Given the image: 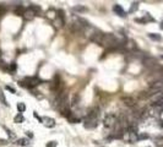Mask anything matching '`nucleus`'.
<instances>
[{
    "label": "nucleus",
    "mask_w": 163,
    "mask_h": 147,
    "mask_svg": "<svg viewBox=\"0 0 163 147\" xmlns=\"http://www.w3.org/2000/svg\"><path fill=\"white\" fill-rule=\"evenodd\" d=\"M99 115H101V112H99L98 108L91 109L86 114V118H85V121H84V126H85L86 129H88V130L96 129L97 126H98Z\"/></svg>",
    "instance_id": "f257e3e1"
},
{
    "label": "nucleus",
    "mask_w": 163,
    "mask_h": 147,
    "mask_svg": "<svg viewBox=\"0 0 163 147\" xmlns=\"http://www.w3.org/2000/svg\"><path fill=\"white\" fill-rule=\"evenodd\" d=\"M55 107L58 108V110L63 114L67 117L70 114V105L67 102V93L66 92H60L58 94L57 99H55Z\"/></svg>",
    "instance_id": "f03ea898"
},
{
    "label": "nucleus",
    "mask_w": 163,
    "mask_h": 147,
    "mask_svg": "<svg viewBox=\"0 0 163 147\" xmlns=\"http://www.w3.org/2000/svg\"><path fill=\"white\" fill-rule=\"evenodd\" d=\"M40 12V8L37 6V5H31L28 9H26L25 14H23V18L27 20V21H31L36 17V15H38Z\"/></svg>",
    "instance_id": "7ed1b4c3"
},
{
    "label": "nucleus",
    "mask_w": 163,
    "mask_h": 147,
    "mask_svg": "<svg viewBox=\"0 0 163 147\" xmlns=\"http://www.w3.org/2000/svg\"><path fill=\"white\" fill-rule=\"evenodd\" d=\"M118 120H119V118L115 115V114H113V113H110V114H107L106 118L103 119V124H104V126L106 128H114L115 125L118 124Z\"/></svg>",
    "instance_id": "20e7f679"
},
{
    "label": "nucleus",
    "mask_w": 163,
    "mask_h": 147,
    "mask_svg": "<svg viewBox=\"0 0 163 147\" xmlns=\"http://www.w3.org/2000/svg\"><path fill=\"white\" fill-rule=\"evenodd\" d=\"M22 85L23 86H26L27 88H33V87H36V86H38L39 83H40V79L37 77V76H32V77H26L23 81H22Z\"/></svg>",
    "instance_id": "39448f33"
},
{
    "label": "nucleus",
    "mask_w": 163,
    "mask_h": 147,
    "mask_svg": "<svg viewBox=\"0 0 163 147\" xmlns=\"http://www.w3.org/2000/svg\"><path fill=\"white\" fill-rule=\"evenodd\" d=\"M142 63L146 67H148L150 70H154L157 66H158V61H157V59H154L152 56H145L144 59H142Z\"/></svg>",
    "instance_id": "423d86ee"
},
{
    "label": "nucleus",
    "mask_w": 163,
    "mask_h": 147,
    "mask_svg": "<svg viewBox=\"0 0 163 147\" xmlns=\"http://www.w3.org/2000/svg\"><path fill=\"white\" fill-rule=\"evenodd\" d=\"M42 123L47 128H54L55 126V120L53 119V118H49V117H43L42 118Z\"/></svg>",
    "instance_id": "0eeeda50"
},
{
    "label": "nucleus",
    "mask_w": 163,
    "mask_h": 147,
    "mask_svg": "<svg viewBox=\"0 0 163 147\" xmlns=\"http://www.w3.org/2000/svg\"><path fill=\"white\" fill-rule=\"evenodd\" d=\"M50 88H52L54 92H59V90H60V81H59V76H55V77H54V80H53V81H52V83H50Z\"/></svg>",
    "instance_id": "6e6552de"
},
{
    "label": "nucleus",
    "mask_w": 163,
    "mask_h": 147,
    "mask_svg": "<svg viewBox=\"0 0 163 147\" xmlns=\"http://www.w3.org/2000/svg\"><path fill=\"white\" fill-rule=\"evenodd\" d=\"M121 102L124 103L126 107H134L135 104H136V102L133 97H129V96H126V97H123L121 98Z\"/></svg>",
    "instance_id": "1a4fd4ad"
},
{
    "label": "nucleus",
    "mask_w": 163,
    "mask_h": 147,
    "mask_svg": "<svg viewBox=\"0 0 163 147\" xmlns=\"http://www.w3.org/2000/svg\"><path fill=\"white\" fill-rule=\"evenodd\" d=\"M113 10H114V12L116 14V15H119L120 17H125L126 16V14H125L124 9L119 5V4H115L114 6H113Z\"/></svg>",
    "instance_id": "9d476101"
},
{
    "label": "nucleus",
    "mask_w": 163,
    "mask_h": 147,
    "mask_svg": "<svg viewBox=\"0 0 163 147\" xmlns=\"http://www.w3.org/2000/svg\"><path fill=\"white\" fill-rule=\"evenodd\" d=\"M66 119L69 120L71 124H76V123H80V121H81V119L77 117L76 114H74V113H70V114L66 117Z\"/></svg>",
    "instance_id": "9b49d317"
},
{
    "label": "nucleus",
    "mask_w": 163,
    "mask_h": 147,
    "mask_svg": "<svg viewBox=\"0 0 163 147\" xmlns=\"http://www.w3.org/2000/svg\"><path fill=\"white\" fill-rule=\"evenodd\" d=\"M17 146H22V147H26L29 145V140L28 138H19V140H16V142H15Z\"/></svg>",
    "instance_id": "f8f14e48"
},
{
    "label": "nucleus",
    "mask_w": 163,
    "mask_h": 147,
    "mask_svg": "<svg viewBox=\"0 0 163 147\" xmlns=\"http://www.w3.org/2000/svg\"><path fill=\"white\" fill-rule=\"evenodd\" d=\"M23 120H25L23 115H22L21 113H19V114L14 118V123H16V124H21V123H23Z\"/></svg>",
    "instance_id": "ddd939ff"
},
{
    "label": "nucleus",
    "mask_w": 163,
    "mask_h": 147,
    "mask_svg": "<svg viewBox=\"0 0 163 147\" xmlns=\"http://www.w3.org/2000/svg\"><path fill=\"white\" fill-rule=\"evenodd\" d=\"M148 37L153 41H157V42H161L162 41V37L159 36L158 33H148Z\"/></svg>",
    "instance_id": "4468645a"
},
{
    "label": "nucleus",
    "mask_w": 163,
    "mask_h": 147,
    "mask_svg": "<svg viewBox=\"0 0 163 147\" xmlns=\"http://www.w3.org/2000/svg\"><path fill=\"white\" fill-rule=\"evenodd\" d=\"M0 102L4 104V105H9V103H8V101H6V98H5V94H4V92H3V90L0 88Z\"/></svg>",
    "instance_id": "2eb2a0df"
},
{
    "label": "nucleus",
    "mask_w": 163,
    "mask_h": 147,
    "mask_svg": "<svg viewBox=\"0 0 163 147\" xmlns=\"http://www.w3.org/2000/svg\"><path fill=\"white\" fill-rule=\"evenodd\" d=\"M78 102H80V96H78V94H74V97H72V99H71V105H72V107H76L77 104H78Z\"/></svg>",
    "instance_id": "dca6fc26"
},
{
    "label": "nucleus",
    "mask_w": 163,
    "mask_h": 147,
    "mask_svg": "<svg viewBox=\"0 0 163 147\" xmlns=\"http://www.w3.org/2000/svg\"><path fill=\"white\" fill-rule=\"evenodd\" d=\"M25 11H26V9H25L23 6H21V5H20L19 8H16V9H15V14H16V15H21V16H23Z\"/></svg>",
    "instance_id": "f3484780"
},
{
    "label": "nucleus",
    "mask_w": 163,
    "mask_h": 147,
    "mask_svg": "<svg viewBox=\"0 0 163 147\" xmlns=\"http://www.w3.org/2000/svg\"><path fill=\"white\" fill-rule=\"evenodd\" d=\"M137 9H139V3H133V4H131V8L129 9V14H133V12H135Z\"/></svg>",
    "instance_id": "a211bd4d"
},
{
    "label": "nucleus",
    "mask_w": 163,
    "mask_h": 147,
    "mask_svg": "<svg viewBox=\"0 0 163 147\" xmlns=\"http://www.w3.org/2000/svg\"><path fill=\"white\" fill-rule=\"evenodd\" d=\"M17 110H19V113H23L25 110H26V105H25V103H17Z\"/></svg>",
    "instance_id": "6ab92c4d"
},
{
    "label": "nucleus",
    "mask_w": 163,
    "mask_h": 147,
    "mask_svg": "<svg viewBox=\"0 0 163 147\" xmlns=\"http://www.w3.org/2000/svg\"><path fill=\"white\" fill-rule=\"evenodd\" d=\"M47 16L49 18H52V20H54V18L57 17V11H54V10H49L48 12H47Z\"/></svg>",
    "instance_id": "aec40b11"
},
{
    "label": "nucleus",
    "mask_w": 163,
    "mask_h": 147,
    "mask_svg": "<svg viewBox=\"0 0 163 147\" xmlns=\"http://www.w3.org/2000/svg\"><path fill=\"white\" fill-rule=\"evenodd\" d=\"M144 20H145V22H148V21H151V22H153V21H154V18H153V17H151V15H150L148 12H146V14H145Z\"/></svg>",
    "instance_id": "412c9836"
},
{
    "label": "nucleus",
    "mask_w": 163,
    "mask_h": 147,
    "mask_svg": "<svg viewBox=\"0 0 163 147\" xmlns=\"http://www.w3.org/2000/svg\"><path fill=\"white\" fill-rule=\"evenodd\" d=\"M146 138H148L147 134H140V135H137V140H146Z\"/></svg>",
    "instance_id": "4be33fe9"
},
{
    "label": "nucleus",
    "mask_w": 163,
    "mask_h": 147,
    "mask_svg": "<svg viewBox=\"0 0 163 147\" xmlns=\"http://www.w3.org/2000/svg\"><path fill=\"white\" fill-rule=\"evenodd\" d=\"M6 134L9 135V137H10V138H15V137H16V135H15V134H14V132H12L11 130H9V129H6Z\"/></svg>",
    "instance_id": "5701e85b"
},
{
    "label": "nucleus",
    "mask_w": 163,
    "mask_h": 147,
    "mask_svg": "<svg viewBox=\"0 0 163 147\" xmlns=\"http://www.w3.org/2000/svg\"><path fill=\"white\" fill-rule=\"evenodd\" d=\"M74 10H75V11H87L86 8H84V6H80V5L75 6V8H74Z\"/></svg>",
    "instance_id": "b1692460"
},
{
    "label": "nucleus",
    "mask_w": 163,
    "mask_h": 147,
    "mask_svg": "<svg viewBox=\"0 0 163 147\" xmlns=\"http://www.w3.org/2000/svg\"><path fill=\"white\" fill-rule=\"evenodd\" d=\"M58 146V142L57 141H50L47 143V147H57Z\"/></svg>",
    "instance_id": "393cba45"
},
{
    "label": "nucleus",
    "mask_w": 163,
    "mask_h": 147,
    "mask_svg": "<svg viewBox=\"0 0 163 147\" xmlns=\"http://www.w3.org/2000/svg\"><path fill=\"white\" fill-rule=\"evenodd\" d=\"M9 143V140H4V138H0V146H6Z\"/></svg>",
    "instance_id": "a878e982"
},
{
    "label": "nucleus",
    "mask_w": 163,
    "mask_h": 147,
    "mask_svg": "<svg viewBox=\"0 0 163 147\" xmlns=\"http://www.w3.org/2000/svg\"><path fill=\"white\" fill-rule=\"evenodd\" d=\"M5 88H6L8 91H10L11 93H16V91H15V88H12V87H11V86H9V85H8V86H6Z\"/></svg>",
    "instance_id": "bb28decb"
},
{
    "label": "nucleus",
    "mask_w": 163,
    "mask_h": 147,
    "mask_svg": "<svg viewBox=\"0 0 163 147\" xmlns=\"http://www.w3.org/2000/svg\"><path fill=\"white\" fill-rule=\"evenodd\" d=\"M9 70H10V71H15V70H16V64H15V63H12V64L10 65Z\"/></svg>",
    "instance_id": "cd10ccee"
},
{
    "label": "nucleus",
    "mask_w": 163,
    "mask_h": 147,
    "mask_svg": "<svg viewBox=\"0 0 163 147\" xmlns=\"http://www.w3.org/2000/svg\"><path fill=\"white\" fill-rule=\"evenodd\" d=\"M4 14H5V9H4V8L0 5V18H1V16H3Z\"/></svg>",
    "instance_id": "c85d7f7f"
},
{
    "label": "nucleus",
    "mask_w": 163,
    "mask_h": 147,
    "mask_svg": "<svg viewBox=\"0 0 163 147\" xmlns=\"http://www.w3.org/2000/svg\"><path fill=\"white\" fill-rule=\"evenodd\" d=\"M33 117H34V118H36V119H38L39 121H40V123H42V118H40V117H39L38 114H37V113H36V112H34V113H33Z\"/></svg>",
    "instance_id": "c756f323"
},
{
    "label": "nucleus",
    "mask_w": 163,
    "mask_h": 147,
    "mask_svg": "<svg viewBox=\"0 0 163 147\" xmlns=\"http://www.w3.org/2000/svg\"><path fill=\"white\" fill-rule=\"evenodd\" d=\"M26 134H27V136H28V137H33V134H32V131H27V132H26Z\"/></svg>",
    "instance_id": "7c9ffc66"
},
{
    "label": "nucleus",
    "mask_w": 163,
    "mask_h": 147,
    "mask_svg": "<svg viewBox=\"0 0 163 147\" xmlns=\"http://www.w3.org/2000/svg\"><path fill=\"white\" fill-rule=\"evenodd\" d=\"M159 28H161V29H162V31H163V21H162V22H161V25H159Z\"/></svg>",
    "instance_id": "2f4dec72"
},
{
    "label": "nucleus",
    "mask_w": 163,
    "mask_h": 147,
    "mask_svg": "<svg viewBox=\"0 0 163 147\" xmlns=\"http://www.w3.org/2000/svg\"><path fill=\"white\" fill-rule=\"evenodd\" d=\"M161 126H162V128H163V123H162V124H161Z\"/></svg>",
    "instance_id": "473e14b6"
},
{
    "label": "nucleus",
    "mask_w": 163,
    "mask_h": 147,
    "mask_svg": "<svg viewBox=\"0 0 163 147\" xmlns=\"http://www.w3.org/2000/svg\"><path fill=\"white\" fill-rule=\"evenodd\" d=\"M162 59H163V55H162Z\"/></svg>",
    "instance_id": "72a5a7b5"
}]
</instances>
